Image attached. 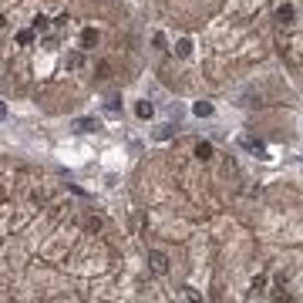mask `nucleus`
<instances>
[{
  "mask_svg": "<svg viewBox=\"0 0 303 303\" xmlns=\"http://www.w3.org/2000/svg\"><path fill=\"white\" fill-rule=\"evenodd\" d=\"M239 145L246 148V152H253V155H259V158H269L266 155V145H263L259 138H253V135H243V138H239Z\"/></svg>",
  "mask_w": 303,
  "mask_h": 303,
  "instance_id": "obj_1",
  "label": "nucleus"
},
{
  "mask_svg": "<svg viewBox=\"0 0 303 303\" xmlns=\"http://www.w3.org/2000/svg\"><path fill=\"white\" fill-rule=\"evenodd\" d=\"M148 263H152V269H155L158 276L168 273V256H165V253H158V249H155V253H148Z\"/></svg>",
  "mask_w": 303,
  "mask_h": 303,
  "instance_id": "obj_2",
  "label": "nucleus"
},
{
  "mask_svg": "<svg viewBox=\"0 0 303 303\" xmlns=\"http://www.w3.org/2000/svg\"><path fill=\"white\" fill-rule=\"evenodd\" d=\"M94 44H98V31H94V27H84V31H81V47L91 51Z\"/></svg>",
  "mask_w": 303,
  "mask_h": 303,
  "instance_id": "obj_3",
  "label": "nucleus"
},
{
  "mask_svg": "<svg viewBox=\"0 0 303 303\" xmlns=\"http://www.w3.org/2000/svg\"><path fill=\"white\" fill-rule=\"evenodd\" d=\"M276 21H280V24H290L293 21V7H290V4H280V7H276Z\"/></svg>",
  "mask_w": 303,
  "mask_h": 303,
  "instance_id": "obj_4",
  "label": "nucleus"
},
{
  "mask_svg": "<svg viewBox=\"0 0 303 303\" xmlns=\"http://www.w3.org/2000/svg\"><path fill=\"white\" fill-rule=\"evenodd\" d=\"M94 128H98L94 118H78V122H74V132H94Z\"/></svg>",
  "mask_w": 303,
  "mask_h": 303,
  "instance_id": "obj_5",
  "label": "nucleus"
},
{
  "mask_svg": "<svg viewBox=\"0 0 303 303\" xmlns=\"http://www.w3.org/2000/svg\"><path fill=\"white\" fill-rule=\"evenodd\" d=\"M195 158H202V162L213 158V145H209V142H195Z\"/></svg>",
  "mask_w": 303,
  "mask_h": 303,
  "instance_id": "obj_6",
  "label": "nucleus"
},
{
  "mask_svg": "<svg viewBox=\"0 0 303 303\" xmlns=\"http://www.w3.org/2000/svg\"><path fill=\"white\" fill-rule=\"evenodd\" d=\"M152 112H155L152 101H138V105H135V115H138V118H152Z\"/></svg>",
  "mask_w": 303,
  "mask_h": 303,
  "instance_id": "obj_7",
  "label": "nucleus"
},
{
  "mask_svg": "<svg viewBox=\"0 0 303 303\" xmlns=\"http://www.w3.org/2000/svg\"><path fill=\"white\" fill-rule=\"evenodd\" d=\"M192 112L199 115V118H209V115H213V105H209V101H195V105H192Z\"/></svg>",
  "mask_w": 303,
  "mask_h": 303,
  "instance_id": "obj_8",
  "label": "nucleus"
},
{
  "mask_svg": "<svg viewBox=\"0 0 303 303\" xmlns=\"http://www.w3.org/2000/svg\"><path fill=\"white\" fill-rule=\"evenodd\" d=\"M175 54H179V57H189L192 54V41H185V37H182L179 44H175Z\"/></svg>",
  "mask_w": 303,
  "mask_h": 303,
  "instance_id": "obj_9",
  "label": "nucleus"
},
{
  "mask_svg": "<svg viewBox=\"0 0 303 303\" xmlns=\"http://www.w3.org/2000/svg\"><path fill=\"white\" fill-rule=\"evenodd\" d=\"M31 27H34L37 34H41V31H47V27H51V21H47L44 14H41V17H34V24H31Z\"/></svg>",
  "mask_w": 303,
  "mask_h": 303,
  "instance_id": "obj_10",
  "label": "nucleus"
},
{
  "mask_svg": "<svg viewBox=\"0 0 303 303\" xmlns=\"http://www.w3.org/2000/svg\"><path fill=\"white\" fill-rule=\"evenodd\" d=\"M84 229H88V233H98V229H101V219H98V216H88V219H84Z\"/></svg>",
  "mask_w": 303,
  "mask_h": 303,
  "instance_id": "obj_11",
  "label": "nucleus"
},
{
  "mask_svg": "<svg viewBox=\"0 0 303 303\" xmlns=\"http://www.w3.org/2000/svg\"><path fill=\"white\" fill-rule=\"evenodd\" d=\"M34 34H37L34 27H31V31H21V34H17V44H31V41H34Z\"/></svg>",
  "mask_w": 303,
  "mask_h": 303,
  "instance_id": "obj_12",
  "label": "nucleus"
},
{
  "mask_svg": "<svg viewBox=\"0 0 303 303\" xmlns=\"http://www.w3.org/2000/svg\"><path fill=\"white\" fill-rule=\"evenodd\" d=\"M81 64H84V57H81V54H71V57H67V67H71V71H74V67H81Z\"/></svg>",
  "mask_w": 303,
  "mask_h": 303,
  "instance_id": "obj_13",
  "label": "nucleus"
},
{
  "mask_svg": "<svg viewBox=\"0 0 303 303\" xmlns=\"http://www.w3.org/2000/svg\"><path fill=\"white\" fill-rule=\"evenodd\" d=\"M263 286H266V276H256V280H253V290L259 293V290H263Z\"/></svg>",
  "mask_w": 303,
  "mask_h": 303,
  "instance_id": "obj_14",
  "label": "nucleus"
},
{
  "mask_svg": "<svg viewBox=\"0 0 303 303\" xmlns=\"http://www.w3.org/2000/svg\"><path fill=\"white\" fill-rule=\"evenodd\" d=\"M67 24H71V17H67V14H61V17L54 21V27H67Z\"/></svg>",
  "mask_w": 303,
  "mask_h": 303,
  "instance_id": "obj_15",
  "label": "nucleus"
}]
</instances>
